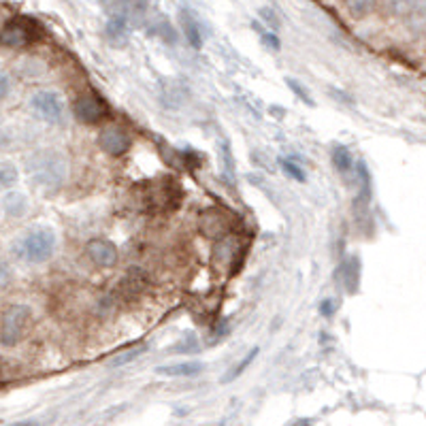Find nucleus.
<instances>
[{
	"mask_svg": "<svg viewBox=\"0 0 426 426\" xmlns=\"http://www.w3.org/2000/svg\"><path fill=\"white\" fill-rule=\"evenodd\" d=\"M388 7L396 18L426 16V0H388Z\"/></svg>",
	"mask_w": 426,
	"mask_h": 426,
	"instance_id": "11",
	"label": "nucleus"
},
{
	"mask_svg": "<svg viewBox=\"0 0 426 426\" xmlns=\"http://www.w3.org/2000/svg\"><path fill=\"white\" fill-rule=\"evenodd\" d=\"M39 39V26L30 18H13L0 30V45L5 47H26Z\"/></svg>",
	"mask_w": 426,
	"mask_h": 426,
	"instance_id": "4",
	"label": "nucleus"
},
{
	"mask_svg": "<svg viewBox=\"0 0 426 426\" xmlns=\"http://www.w3.org/2000/svg\"><path fill=\"white\" fill-rule=\"evenodd\" d=\"M288 84H290V86H292V90H294V92H296V94H298V96H301V99H303V101H305V103H311V101H309V99H307V94H305V92H303V90H301V86H298V84H296V82H292V79H288Z\"/></svg>",
	"mask_w": 426,
	"mask_h": 426,
	"instance_id": "26",
	"label": "nucleus"
},
{
	"mask_svg": "<svg viewBox=\"0 0 426 426\" xmlns=\"http://www.w3.org/2000/svg\"><path fill=\"white\" fill-rule=\"evenodd\" d=\"M9 279H11V269L7 262L0 260V284H7Z\"/></svg>",
	"mask_w": 426,
	"mask_h": 426,
	"instance_id": "24",
	"label": "nucleus"
},
{
	"mask_svg": "<svg viewBox=\"0 0 426 426\" xmlns=\"http://www.w3.org/2000/svg\"><path fill=\"white\" fill-rule=\"evenodd\" d=\"M184 33H186V39H188V43L194 47V50H201L203 47V37H201V30H198V26H196V22L192 20V18H188V16H184Z\"/></svg>",
	"mask_w": 426,
	"mask_h": 426,
	"instance_id": "16",
	"label": "nucleus"
},
{
	"mask_svg": "<svg viewBox=\"0 0 426 426\" xmlns=\"http://www.w3.org/2000/svg\"><path fill=\"white\" fill-rule=\"evenodd\" d=\"M320 313H322L324 318H330V315L335 313V301H324V303L320 305Z\"/></svg>",
	"mask_w": 426,
	"mask_h": 426,
	"instance_id": "25",
	"label": "nucleus"
},
{
	"mask_svg": "<svg viewBox=\"0 0 426 426\" xmlns=\"http://www.w3.org/2000/svg\"><path fill=\"white\" fill-rule=\"evenodd\" d=\"M279 164H281V171H284L290 179H294V181H305L307 175H305V171H303L298 164H294L292 160H281Z\"/></svg>",
	"mask_w": 426,
	"mask_h": 426,
	"instance_id": "19",
	"label": "nucleus"
},
{
	"mask_svg": "<svg viewBox=\"0 0 426 426\" xmlns=\"http://www.w3.org/2000/svg\"><path fill=\"white\" fill-rule=\"evenodd\" d=\"M86 254H88V258L94 262V264H99V267H105V269H109V267H116L118 264V247L113 245V241H109V239H92V241H88V245H86Z\"/></svg>",
	"mask_w": 426,
	"mask_h": 426,
	"instance_id": "8",
	"label": "nucleus"
},
{
	"mask_svg": "<svg viewBox=\"0 0 426 426\" xmlns=\"http://www.w3.org/2000/svg\"><path fill=\"white\" fill-rule=\"evenodd\" d=\"M30 105L50 124H58L65 118V103L56 92H37Z\"/></svg>",
	"mask_w": 426,
	"mask_h": 426,
	"instance_id": "5",
	"label": "nucleus"
},
{
	"mask_svg": "<svg viewBox=\"0 0 426 426\" xmlns=\"http://www.w3.org/2000/svg\"><path fill=\"white\" fill-rule=\"evenodd\" d=\"M375 0H345V9L354 16V18H364L373 11Z\"/></svg>",
	"mask_w": 426,
	"mask_h": 426,
	"instance_id": "17",
	"label": "nucleus"
},
{
	"mask_svg": "<svg viewBox=\"0 0 426 426\" xmlns=\"http://www.w3.org/2000/svg\"><path fill=\"white\" fill-rule=\"evenodd\" d=\"M18 169L11 162H0V190H9L18 184Z\"/></svg>",
	"mask_w": 426,
	"mask_h": 426,
	"instance_id": "15",
	"label": "nucleus"
},
{
	"mask_svg": "<svg viewBox=\"0 0 426 426\" xmlns=\"http://www.w3.org/2000/svg\"><path fill=\"white\" fill-rule=\"evenodd\" d=\"M158 375L164 377H194L198 373H203V364L196 360H188V362H175V364H164L156 369Z\"/></svg>",
	"mask_w": 426,
	"mask_h": 426,
	"instance_id": "12",
	"label": "nucleus"
},
{
	"mask_svg": "<svg viewBox=\"0 0 426 426\" xmlns=\"http://www.w3.org/2000/svg\"><path fill=\"white\" fill-rule=\"evenodd\" d=\"M130 143H133L130 135L126 130L118 128V126H107L99 135V145L109 156H122V154H126L130 150Z\"/></svg>",
	"mask_w": 426,
	"mask_h": 426,
	"instance_id": "7",
	"label": "nucleus"
},
{
	"mask_svg": "<svg viewBox=\"0 0 426 426\" xmlns=\"http://www.w3.org/2000/svg\"><path fill=\"white\" fill-rule=\"evenodd\" d=\"M30 322V307L26 305H11L5 313H3V324H0V341L5 345H16Z\"/></svg>",
	"mask_w": 426,
	"mask_h": 426,
	"instance_id": "3",
	"label": "nucleus"
},
{
	"mask_svg": "<svg viewBox=\"0 0 426 426\" xmlns=\"http://www.w3.org/2000/svg\"><path fill=\"white\" fill-rule=\"evenodd\" d=\"M332 167L339 171V173H343V175H349L354 169H356V162H354V156H352V152L347 150V147H335L332 150Z\"/></svg>",
	"mask_w": 426,
	"mask_h": 426,
	"instance_id": "14",
	"label": "nucleus"
},
{
	"mask_svg": "<svg viewBox=\"0 0 426 426\" xmlns=\"http://www.w3.org/2000/svg\"><path fill=\"white\" fill-rule=\"evenodd\" d=\"M143 349H145V347H137V349H133V352H128V354H122V356H118L111 364H124V362H130L133 358H137L139 354H143Z\"/></svg>",
	"mask_w": 426,
	"mask_h": 426,
	"instance_id": "22",
	"label": "nucleus"
},
{
	"mask_svg": "<svg viewBox=\"0 0 426 426\" xmlns=\"http://www.w3.org/2000/svg\"><path fill=\"white\" fill-rule=\"evenodd\" d=\"M3 207H5V213L11 215V218H22L26 211H28V201L24 194L20 192H9L3 201Z\"/></svg>",
	"mask_w": 426,
	"mask_h": 426,
	"instance_id": "13",
	"label": "nucleus"
},
{
	"mask_svg": "<svg viewBox=\"0 0 426 426\" xmlns=\"http://www.w3.org/2000/svg\"><path fill=\"white\" fill-rule=\"evenodd\" d=\"M147 284V275L139 269H133L128 271V275L120 281V288H118V296L122 298H133V296H139L143 292Z\"/></svg>",
	"mask_w": 426,
	"mask_h": 426,
	"instance_id": "10",
	"label": "nucleus"
},
{
	"mask_svg": "<svg viewBox=\"0 0 426 426\" xmlns=\"http://www.w3.org/2000/svg\"><path fill=\"white\" fill-rule=\"evenodd\" d=\"M9 88H11L9 77H7L5 73H0V99H5V96L9 94Z\"/></svg>",
	"mask_w": 426,
	"mask_h": 426,
	"instance_id": "23",
	"label": "nucleus"
},
{
	"mask_svg": "<svg viewBox=\"0 0 426 426\" xmlns=\"http://www.w3.org/2000/svg\"><path fill=\"white\" fill-rule=\"evenodd\" d=\"M256 356H258V347H254V349H252V352H250V354H247V356H245V358H243V360H241V362H239V364H237L228 375H224V381H232V379H237V377H239V375H241V373H243V371L254 362Z\"/></svg>",
	"mask_w": 426,
	"mask_h": 426,
	"instance_id": "18",
	"label": "nucleus"
},
{
	"mask_svg": "<svg viewBox=\"0 0 426 426\" xmlns=\"http://www.w3.org/2000/svg\"><path fill=\"white\" fill-rule=\"evenodd\" d=\"M75 118L84 124H99L107 116V105L96 94H84L75 101Z\"/></svg>",
	"mask_w": 426,
	"mask_h": 426,
	"instance_id": "6",
	"label": "nucleus"
},
{
	"mask_svg": "<svg viewBox=\"0 0 426 426\" xmlns=\"http://www.w3.org/2000/svg\"><path fill=\"white\" fill-rule=\"evenodd\" d=\"M54 250H56V235L50 228L30 230L13 245L16 256L26 262H45L47 258H52Z\"/></svg>",
	"mask_w": 426,
	"mask_h": 426,
	"instance_id": "2",
	"label": "nucleus"
},
{
	"mask_svg": "<svg viewBox=\"0 0 426 426\" xmlns=\"http://www.w3.org/2000/svg\"><path fill=\"white\" fill-rule=\"evenodd\" d=\"M258 33H260V39H262V43H264L267 47H271L273 52H279L281 45H279V39H277L273 33H267V30H262V28H260Z\"/></svg>",
	"mask_w": 426,
	"mask_h": 426,
	"instance_id": "20",
	"label": "nucleus"
},
{
	"mask_svg": "<svg viewBox=\"0 0 426 426\" xmlns=\"http://www.w3.org/2000/svg\"><path fill=\"white\" fill-rule=\"evenodd\" d=\"M28 173L39 188H43L45 192H56L67 179L69 162L62 152L43 150L28 160Z\"/></svg>",
	"mask_w": 426,
	"mask_h": 426,
	"instance_id": "1",
	"label": "nucleus"
},
{
	"mask_svg": "<svg viewBox=\"0 0 426 426\" xmlns=\"http://www.w3.org/2000/svg\"><path fill=\"white\" fill-rule=\"evenodd\" d=\"M105 35H107V41L111 45H124L128 41V35H130V20L126 16H120V13H113L109 20H107V26H105Z\"/></svg>",
	"mask_w": 426,
	"mask_h": 426,
	"instance_id": "9",
	"label": "nucleus"
},
{
	"mask_svg": "<svg viewBox=\"0 0 426 426\" xmlns=\"http://www.w3.org/2000/svg\"><path fill=\"white\" fill-rule=\"evenodd\" d=\"M260 18H262V20L267 22V26H271L273 30H277V28H279V20H277V16H275L271 9H267V7H264V9H260Z\"/></svg>",
	"mask_w": 426,
	"mask_h": 426,
	"instance_id": "21",
	"label": "nucleus"
}]
</instances>
